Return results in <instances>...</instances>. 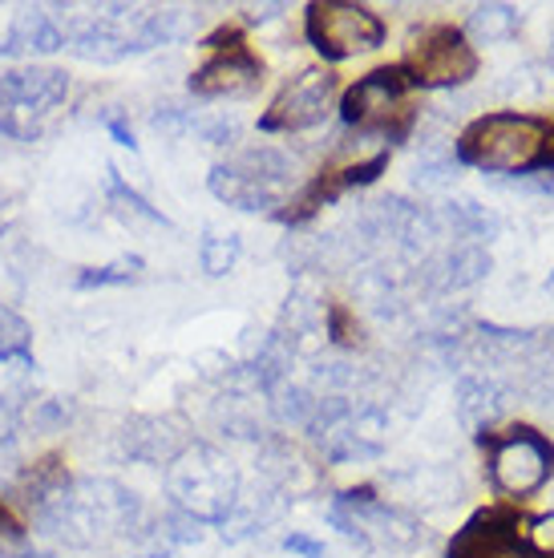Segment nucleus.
<instances>
[{"label": "nucleus", "instance_id": "1", "mask_svg": "<svg viewBox=\"0 0 554 558\" xmlns=\"http://www.w3.org/2000/svg\"><path fill=\"white\" fill-rule=\"evenodd\" d=\"M458 158L498 174L554 170V122L534 113H485L461 130Z\"/></svg>", "mask_w": 554, "mask_h": 558}, {"label": "nucleus", "instance_id": "2", "mask_svg": "<svg viewBox=\"0 0 554 558\" xmlns=\"http://www.w3.org/2000/svg\"><path fill=\"white\" fill-rule=\"evenodd\" d=\"M340 113L348 126L385 134L388 142H405L417 122V110L409 106V77L401 65L364 73L357 85H348L340 98Z\"/></svg>", "mask_w": 554, "mask_h": 558}, {"label": "nucleus", "instance_id": "3", "mask_svg": "<svg viewBox=\"0 0 554 558\" xmlns=\"http://www.w3.org/2000/svg\"><path fill=\"white\" fill-rule=\"evenodd\" d=\"M490 449V477L506 498L539 494L554 474V446L530 425H510L506 433H482Z\"/></svg>", "mask_w": 554, "mask_h": 558}, {"label": "nucleus", "instance_id": "4", "mask_svg": "<svg viewBox=\"0 0 554 558\" xmlns=\"http://www.w3.org/2000/svg\"><path fill=\"white\" fill-rule=\"evenodd\" d=\"M308 41L316 45L320 57L345 61V57L369 53L385 41V21L369 4H348V0H316L308 4L304 16Z\"/></svg>", "mask_w": 554, "mask_h": 558}, {"label": "nucleus", "instance_id": "5", "mask_svg": "<svg viewBox=\"0 0 554 558\" xmlns=\"http://www.w3.org/2000/svg\"><path fill=\"white\" fill-rule=\"evenodd\" d=\"M288 182V158L279 150H243L231 162H219L210 170V195L222 198L227 207L264 210L276 207L279 191Z\"/></svg>", "mask_w": 554, "mask_h": 558}, {"label": "nucleus", "instance_id": "6", "mask_svg": "<svg viewBox=\"0 0 554 558\" xmlns=\"http://www.w3.org/2000/svg\"><path fill=\"white\" fill-rule=\"evenodd\" d=\"M70 94V77L61 70H13L0 73V130L13 138H37L41 118L57 110Z\"/></svg>", "mask_w": 554, "mask_h": 558}, {"label": "nucleus", "instance_id": "7", "mask_svg": "<svg viewBox=\"0 0 554 558\" xmlns=\"http://www.w3.org/2000/svg\"><path fill=\"white\" fill-rule=\"evenodd\" d=\"M401 70L409 85H421V89L466 85L478 73V53H473L470 37L458 25H433L413 41Z\"/></svg>", "mask_w": 554, "mask_h": 558}, {"label": "nucleus", "instance_id": "8", "mask_svg": "<svg viewBox=\"0 0 554 558\" xmlns=\"http://www.w3.org/2000/svg\"><path fill=\"white\" fill-rule=\"evenodd\" d=\"M215 49L207 65H198L191 77V94L198 98H243L264 82V61L251 53L239 28H219L207 37Z\"/></svg>", "mask_w": 554, "mask_h": 558}, {"label": "nucleus", "instance_id": "9", "mask_svg": "<svg viewBox=\"0 0 554 558\" xmlns=\"http://www.w3.org/2000/svg\"><path fill=\"white\" fill-rule=\"evenodd\" d=\"M333 94H336L333 73L304 70L300 77H291L279 89V98L260 118V130H267V134H296V130L320 126L328 118V110H333Z\"/></svg>", "mask_w": 554, "mask_h": 558}, {"label": "nucleus", "instance_id": "10", "mask_svg": "<svg viewBox=\"0 0 554 558\" xmlns=\"http://www.w3.org/2000/svg\"><path fill=\"white\" fill-rule=\"evenodd\" d=\"M527 518L514 506H490L482 514H473L445 550V558H534L527 538H522Z\"/></svg>", "mask_w": 554, "mask_h": 558}, {"label": "nucleus", "instance_id": "11", "mask_svg": "<svg viewBox=\"0 0 554 558\" xmlns=\"http://www.w3.org/2000/svg\"><path fill=\"white\" fill-rule=\"evenodd\" d=\"M388 167V154H373V158H364V162H352V167H328L320 170L316 179L308 182L300 195L291 198L288 210H279V219L284 223H308L320 207H328L336 198L352 191V186H369V182L381 179V170Z\"/></svg>", "mask_w": 554, "mask_h": 558}, {"label": "nucleus", "instance_id": "12", "mask_svg": "<svg viewBox=\"0 0 554 558\" xmlns=\"http://www.w3.org/2000/svg\"><path fill=\"white\" fill-rule=\"evenodd\" d=\"M57 49H65V28L57 25V16L45 13V9H21L9 33H4V45H0L4 57L57 53Z\"/></svg>", "mask_w": 554, "mask_h": 558}, {"label": "nucleus", "instance_id": "13", "mask_svg": "<svg viewBox=\"0 0 554 558\" xmlns=\"http://www.w3.org/2000/svg\"><path fill=\"white\" fill-rule=\"evenodd\" d=\"M65 45L85 61H118L130 53V33H122L110 16H73L65 25Z\"/></svg>", "mask_w": 554, "mask_h": 558}, {"label": "nucleus", "instance_id": "14", "mask_svg": "<svg viewBox=\"0 0 554 558\" xmlns=\"http://www.w3.org/2000/svg\"><path fill=\"white\" fill-rule=\"evenodd\" d=\"M0 364L37 368V361H33V332H28V324L16 312H9V307H0Z\"/></svg>", "mask_w": 554, "mask_h": 558}, {"label": "nucleus", "instance_id": "15", "mask_svg": "<svg viewBox=\"0 0 554 558\" xmlns=\"http://www.w3.org/2000/svg\"><path fill=\"white\" fill-rule=\"evenodd\" d=\"M110 203L113 210L122 215V219H146V223H162L167 227V215H158V210L138 195V191H130L122 179H118V170H110Z\"/></svg>", "mask_w": 554, "mask_h": 558}, {"label": "nucleus", "instance_id": "16", "mask_svg": "<svg viewBox=\"0 0 554 558\" xmlns=\"http://www.w3.org/2000/svg\"><path fill=\"white\" fill-rule=\"evenodd\" d=\"M142 271V259H118L110 267H85L82 276L73 279L77 288H122V283H134Z\"/></svg>", "mask_w": 554, "mask_h": 558}, {"label": "nucleus", "instance_id": "17", "mask_svg": "<svg viewBox=\"0 0 554 558\" xmlns=\"http://www.w3.org/2000/svg\"><path fill=\"white\" fill-rule=\"evenodd\" d=\"M198 259H203V271H207V276H227L231 264L239 259V239L236 235H207L203 239Z\"/></svg>", "mask_w": 554, "mask_h": 558}, {"label": "nucleus", "instance_id": "18", "mask_svg": "<svg viewBox=\"0 0 554 558\" xmlns=\"http://www.w3.org/2000/svg\"><path fill=\"white\" fill-rule=\"evenodd\" d=\"M328 332H333V340L340 349H357L361 344V324L352 320V312L340 304L328 307Z\"/></svg>", "mask_w": 554, "mask_h": 558}, {"label": "nucleus", "instance_id": "19", "mask_svg": "<svg viewBox=\"0 0 554 558\" xmlns=\"http://www.w3.org/2000/svg\"><path fill=\"white\" fill-rule=\"evenodd\" d=\"M527 546L534 558H554V514L530 518L527 522Z\"/></svg>", "mask_w": 554, "mask_h": 558}, {"label": "nucleus", "instance_id": "20", "mask_svg": "<svg viewBox=\"0 0 554 558\" xmlns=\"http://www.w3.org/2000/svg\"><path fill=\"white\" fill-rule=\"evenodd\" d=\"M288 550H300V555H308V558H320L324 550H320L316 543H308V538H300V534H291L288 538Z\"/></svg>", "mask_w": 554, "mask_h": 558}, {"label": "nucleus", "instance_id": "21", "mask_svg": "<svg viewBox=\"0 0 554 558\" xmlns=\"http://www.w3.org/2000/svg\"><path fill=\"white\" fill-rule=\"evenodd\" d=\"M110 130H113V138L122 142V146H134V134H130V130H125L122 122H110Z\"/></svg>", "mask_w": 554, "mask_h": 558}, {"label": "nucleus", "instance_id": "22", "mask_svg": "<svg viewBox=\"0 0 554 558\" xmlns=\"http://www.w3.org/2000/svg\"><path fill=\"white\" fill-rule=\"evenodd\" d=\"M551 292H554V279H551Z\"/></svg>", "mask_w": 554, "mask_h": 558}]
</instances>
